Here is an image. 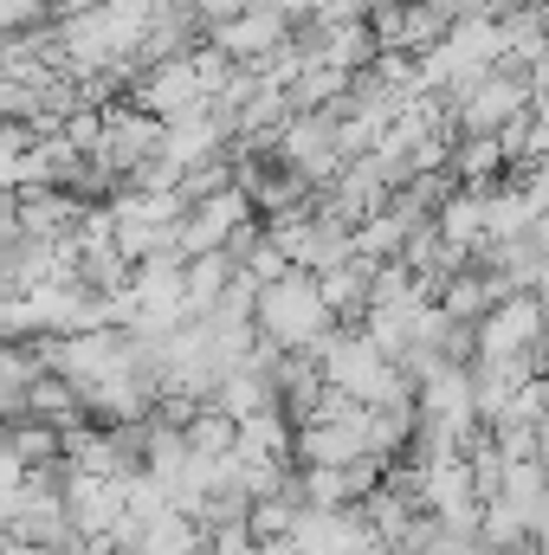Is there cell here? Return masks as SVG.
Listing matches in <instances>:
<instances>
[{"label": "cell", "mask_w": 549, "mask_h": 555, "mask_svg": "<svg viewBox=\"0 0 549 555\" xmlns=\"http://www.w3.org/2000/svg\"><path fill=\"white\" fill-rule=\"evenodd\" d=\"M253 330L272 343V349H317L330 330H336V310L323 304L317 278L310 272H284L272 284H259L253 297Z\"/></svg>", "instance_id": "6da1fadb"}, {"label": "cell", "mask_w": 549, "mask_h": 555, "mask_svg": "<svg viewBox=\"0 0 549 555\" xmlns=\"http://www.w3.org/2000/svg\"><path fill=\"white\" fill-rule=\"evenodd\" d=\"M537 465H544V478H549V414L537 420Z\"/></svg>", "instance_id": "3957f363"}, {"label": "cell", "mask_w": 549, "mask_h": 555, "mask_svg": "<svg viewBox=\"0 0 549 555\" xmlns=\"http://www.w3.org/2000/svg\"><path fill=\"white\" fill-rule=\"evenodd\" d=\"M291 39V20L278 13L272 0H253L246 13H233V20H220L214 33H207V46H220L233 65H259L266 52H278Z\"/></svg>", "instance_id": "7a4b0ae2"}]
</instances>
